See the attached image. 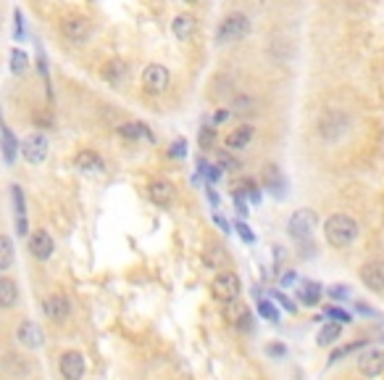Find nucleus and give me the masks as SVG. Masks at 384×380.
Masks as SVG:
<instances>
[{"label":"nucleus","mask_w":384,"mask_h":380,"mask_svg":"<svg viewBox=\"0 0 384 380\" xmlns=\"http://www.w3.org/2000/svg\"><path fill=\"white\" fill-rule=\"evenodd\" d=\"M324 235L332 248H348L358 238V222L348 214H332L324 222Z\"/></svg>","instance_id":"nucleus-1"},{"label":"nucleus","mask_w":384,"mask_h":380,"mask_svg":"<svg viewBox=\"0 0 384 380\" xmlns=\"http://www.w3.org/2000/svg\"><path fill=\"white\" fill-rule=\"evenodd\" d=\"M251 32V19L245 16L242 11H232L221 19L216 29V43L218 45H229V43H237Z\"/></svg>","instance_id":"nucleus-2"},{"label":"nucleus","mask_w":384,"mask_h":380,"mask_svg":"<svg viewBox=\"0 0 384 380\" xmlns=\"http://www.w3.org/2000/svg\"><path fill=\"white\" fill-rule=\"evenodd\" d=\"M242 291V283H240V277L229 272V270H224V272H218L214 277V283H211V294L216 298L218 304H232L237 301V296Z\"/></svg>","instance_id":"nucleus-3"},{"label":"nucleus","mask_w":384,"mask_h":380,"mask_svg":"<svg viewBox=\"0 0 384 380\" xmlns=\"http://www.w3.org/2000/svg\"><path fill=\"white\" fill-rule=\"evenodd\" d=\"M316 225H318L316 211H311V209H300V211H295V214L290 217V222H287V233H290V238H292V241L305 243L311 235H313Z\"/></svg>","instance_id":"nucleus-4"},{"label":"nucleus","mask_w":384,"mask_h":380,"mask_svg":"<svg viewBox=\"0 0 384 380\" xmlns=\"http://www.w3.org/2000/svg\"><path fill=\"white\" fill-rule=\"evenodd\" d=\"M61 35L66 37L71 45H84L92 35V24L84 16H68L61 21Z\"/></svg>","instance_id":"nucleus-5"},{"label":"nucleus","mask_w":384,"mask_h":380,"mask_svg":"<svg viewBox=\"0 0 384 380\" xmlns=\"http://www.w3.org/2000/svg\"><path fill=\"white\" fill-rule=\"evenodd\" d=\"M168 85H171V74H168L166 67L161 64H151L148 69L142 71V90L151 93V95H161L166 93Z\"/></svg>","instance_id":"nucleus-6"},{"label":"nucleus","mask_w":384,"mask_h":380,"mask_svg":"<svg viewBox=\"0 0 384 380\" xmlns=\"http://www.w3.org/2000/svg\"><path fill=\"white\" fill-rule=\"evenodd\" d=\"M51 154V143L42 132H32L29 138L21 140V156L29 161V164H42Z\"/></svg>","instance_id":"nucleus-7"},{"label":"nucleus","mask_w":384,"mask_h":380,"mask_svg":"<svg viewBox=\"0 0 384 380\" xmlns=\"http://www.w3.org/2000/svg\"><path fill=\"white\" fill-rule=\"evenodd\" d=\"M58 372L64 380H82L87 372V362L79 351H64L58 357Z\"/></svg>","instance_id":"nucleus-8"},{"label":"nucleus","mask_w":384,"mask_h":380,"mask_svg":"<svg viewBox=\"0 0 384 380\" xmlns=\"http://www.w3.org/2000/svg\"><path fill=\"white\" fill-rule=\"evenodd\" d=\"M348 124H350V119L342 111H329L327 117H321V121H318V135L324 140H337L348 130Z\"/></svg>","instance_id":"nucleus-9"},{"label":"nucleus","mask_w":384,"mask_h":380,"mask_svg":"<svg viewBox=\"0 0 384 380\" xmlns=\"http://www.w3.org/2000/svg\"><path fill=\"white\" fill-rule=\"evenodd\" d=\"M361 283L366 285L371 294L384 291V259H371L361 267Z\"/></svg>","instance_id":"nucleus-10"},{"label":"nucleus","mask_w":384,"mask_h":380,"mask_svg":"<svg viewBox=\"0 0 384 380\" xmlns=\"http://www.w3.org/2000/svg\"><path fill=\"white\" fill-rule=\"evenodd\" d=\"M42 311H45V317L51 322H64L68 317V311H71V304H68V298L64 294H53L42 301Z\"/></svg>","instance_id":"nucleus-11"},{"label":"nucleus","mask_w":384,"mask_h":380,"mask_svg":"<svg viewBox=\"0 0 384 380\" xmlns=\"http://www.w3.org/2000/svg\"><path fill=\"white\" fill-rule=\"evenodd\" d=\"M53 248H55V243H53L51 233H45V230H37L29 235V254H32L37 261H48L53 257Z\"/></svg>","instance_id":"nucleus-12"},{"label":"nucleus","mask_w":384,"mask_h":380,"mask_svg":"<svg viewBox=\"0 0 384 380\" xmlns=\"http://www.w3.org/2000/svg\"><path fill=\"white\" fill-rule=\"evenodd\" d=\"M16 341L27 348H40L42 346V330L37 328L32 320H24L16 328Z\"/></svg>","instance_id":"nucleus-13"},{"label":"nucleus","mask_w":384,"mask_h":380,"mask_svg":"<svg viewBox=\"0 0 384 380\" xmlns=\"http://www.w3.org/2000/svg\"><path fill=\"white\" fill-rule=\"evenodd\" d=\"M253 135H255V127L253 124H240L237 130H232L227 140H224V145L229 148V151H245L248 145H251Z\"/></svg>","instance_id":"nucleus-14"},{"label":"nucleus","mask_w":384,"mask_h":380,"mask_svg":"<svg viewBox=\"0 0 384 380\" xmlns=\"http://www.w3.org/2000/svg\"><path fill=\"white\" fill-rule=\"evenodd\" d=\"M148 198L155 206H168L174 201V185L168 180H153L148 185Z\"/></svg>","instance_id":"nucleus-15"},{"label":"nucleus","mask_w":384,"mask_h":380,"mask_svg":"<svg viewBox=\"0 0 384 380\" xmlns=\"http://www.w3.org/2000/svg\"><path fill=\"white\" fill-rule=\"evenodd\" d=\"M358 370L366 378H379L384 375V351H368L358 359Z\"/></svg>","instance_id":"nucleus-16"},{"label":"nucleus","mask_w":384,"mask_h":380,"mask_svg":"<svg viewBox=\"0 0 384 380\" xmlns=\"http://www.w3.org/2000/svg\"><path fill=\"white\" fill-rule=\"evenodd\" d=\"M127 77H129V69H127L124 61H108V64L103 67V80H105L108 85L121 87L127 82Z\"/></svg>","instance_id":"nucleus-17"},{"label":"nucleus","mask_w":384,"mask_h":380,"mask_svg":"<svg viewBox=\"0 0 384 380\" xmlns=\"http://www.w3.org/2000/svg\"><path fill=\"white\" fill-rule=\"evenodd\" d=\"M171 29H174V35L179 37V40H190V37H195V32H198V19L190 16V14H182V16L174 19Z\"/></svg>","instance_id":"nucleus-18"},{"label":"nucleus","mask_w":384,"mask_h":380,"mask_svg":"<svg viewBox=\"0 0 384 380\" xmlns=\"http://www.w3.org/2000/svg\"><path fill=\"white\" fill-rule=\"evenodd\" d=\"M74 164H77L79 172H103V169H105L103 158L95 154V151H82V154H77Z\"/></svg>","instance_id":"nucleus-19"},{"label":"nucleus","mask_w":384,"mask_h":380,"mask_svg":"<svg viewBox=\"0 0 384 380\" xmlns=\"http://www.w3.org/2000/svg\"><path fill=\"white\" fill-rule=\"evenodd\" d=\"M18 301V285L11 280V277H0V307L3 309H11Z\"/></svg>","instance_id":"nucleus-20"},{"label":"nucleus","mask_w":384,"mask_h":380,"mask_svg":"<svg viewBox=\"0 0 384 380\" xmlns=\"http://www.w3.org/2000/svg\"><path fill=\"white\" fill-rule=\"evenodd\" d=\"M227 317H229V322H232V325H237V328L251 330V311L245 309L242 304H237V301L227 304Z\"/></svg>","instance_id":"nucleus-21"},{"label":"nucleus","mask_w":384,"mask_h":380,"mask_svg":"<svg viewBox=\"0 0 384 380\" xmlns=\"http://www.w3.org/2000/svg\"><path fill=\"white\" fill-rule=\"evenodd\" d=\"M118 135H121V138H129V140L151 138V130H148V124H142V121H127V124L118 127Z\"/></svg>","instance_id":"nucleus-22"},{"label":"nucleus","mask_w":384,"mask_h":380,"mask_svg":"<svg viewBox=\"0 0 384 380\" xmlns=\"http://www.w3.org/2000/svg\"><path fill=\"white\" fill-rule=\"evenodd\" d=\"M205 264L214 267V270H221V267L229 264V257H227V251H224L221 246H211V248L205 251ZM221 272H224V270H221Z\"/></svg>","instance_id":"nucleus-23"},{"label":"nucleus","mask_w":384,"mask_h":380,"mask_svg":"<svg viewBox=\"0 0 384 380\" xmlns=\"http://www.w3.org/2000/svg\"><path fill=\"white\" fill-rule=\"evenodd\" d=\"M340 335H342V325L340 322H329V325H324L321 333H318V346H332L340 341Z\"/></svg>","instance_id":"nucleus-24"},{"label":"nucleus","mask_w":384,"mask_h":380,"mask_svg":"<svg viewBox=\"0 0 384 380\" xmlns=\"http://www.w3.org/2000/svg\"><path fill=\"white\" fill-rule=\"evenodd\" d=\"M14 264V243L8 235L0 238V272H8Z\"/></svg>","instance_id":"nucleus-25"},{"label":"nucleus","mask_w":384,"mask_h":380,"mask_svg":"<svg viewBox=\"0 0 384 380\" xmlns=\"http://www.w3.org/2000/svg\"><path fill=\"white\" fill-rule=\"evenodd\" d=\"M16 151H21V143H16L14 132H11V127H3V156H5L8 164L14 161Z\"/></svg>","instance_id":"nucleus-26"},{"label":"nucleus","mask_w":384,"mask_h":380,"mask_svg":"<svg viewBox=\"0 0 384 380\" xmlns=\"http://www.w3.org/2000/svg\"><path fill=\"white\" fill-rule=\"evenodd\" d=\"M253 98L251 95H237L232 101V106H229V111H232L234 117H248V114H253Z\"/></svg>","instance_id":"nucleus-27"},{"label":"nucleus","mask_w":384,"mask_h":380,"mask_svg":"<svg viewBox=\"0 0 384 380\" xmlns=\"http://www.w3.org/2000/svg\"><path fill=\"white\" fill-rule=\"evenodd\" d=\"M298 296H300L303 304L313 307V304H318V298H321V285H316V283H305V285H303V291Z\"/></svg>","instance_id":"nucleus-28"},{"label":"nucleus","mask_w":384,"mask_h":380,"mask_svg":"<svg viewBox=\"0 0 384 380\" xmlns=\"http://www.w3.org/2000/svg\"><path fill=\"white\" fill-rule=\"evenodd\" d=\"M27 69H29V56L24 51H18V48H14L11 51V71L14 74H24Z\"/></svg>","instance_id":"nucleus-29"},{"label":"nucleus","mask_w":384,"mask_h":380,"mask_svg":"<svg viewBox=\"0 0 384 380\" xmlns=\"http://www.w3.org/2000/svg\"><path fill=\"white\" fill-rule=\"evenodd\" d=\"M264 182H266V188H277V190H282L284 188V180H282V174H279V169L277 167H266V172H264Z\"/></svg>","instance_id":"nucleus-30"},{"label":"nucleus","mask_w":384,"mask_h":380,"mask_svg":"<svg viewBox=\"0 0 384 380\" xmlns=\"http://www.w3.org/2000/svg\"><path fill=\"white\" fill-rule=\"evenodd\" d=\"M214 140H216V130H214V127H203L201 130V148L208 151V148L214 145Z\"/></svg>","instance_id":"nucleus-31"},{"label":"nucleus","mask_w":384,"mask_h":380,"mask_svg":"<svg viewBox=\"0 0 384 380\" xmlns=\"http://www.w3.org/2000/svg\"><path fill=\"white\" fill-rule=\"evenodd\" d=\"M218 164H221L224 169H229V172L240 169V161H237L234 156H229V154H221V156H218Z\"/></svg>","instance_id":"nucleus-32"},{"label":"nucleus","mask_w":384,"mask_h":380,"mask_svg":"<svg viewBox=\"0 0 384 380\" xmlns=\"http://www.w3.org/2000/svg\"><path fill=\"white\" fill-rule=\"evenodd\" d=\"M258 311H261L266 320H279V311H277V307H271L268 301H261V304H258Z\"/></svg>","instance_id":"nucleus-33"},{"label":"nucleus","mask_w":384,"mask_h":380,"mask_svg":"<svg viewBox=\"0 0 384 380\" xmlns=\"http://www.w3.org/2000/svg\"><path fill=\"white\" fill-rule=\"evenodd\" d=\"M237 188H242V193H248L253 201L258 198V188H255V182H253V180H242V182H240Z\"/></svg>","instance_id":"nucleus-34"},{"label":"nucleus","mask_w":384,"mask_h":380,"mask_svg":"<svg viewBox=\"0 0 384 380\" xmlns=\"http://www.w3.org/2000/svg\"><path fill=\"white\" fill-rule=\"evenodd\" d=\"M363 344H350V346H345V348H340V351H334L332 354V362H337V359H342L345 354H350V351H355V348H361Z\"/></svg>","instance_id":"nucleus-35"},{"label":"nucleus","mask_w":384,"mask_h":380,"mask_svg":"<svg viewBox=\"0 0 384 380\" xmlns=\"http://www.w3.org/2000/svg\"><path fill=\"white\" fill-rule=\"evenodd\" d=\"M327 314H329V317H334V322H337V320H340V322H350V317H348V314H345L342 309H329Z\"/></svg>","instance_id":"nucleus-36"},{"label":"nucleus","mask_w":384,"mask_h":380,"mask_svg":"<svg viewBox=\"0 0 384 380\" xmlns=\"http://www.w3.org/2000/svg\"><path fill=\"white\" fill-rule=\"evenodd\" d=\"M274 296H277V298L282 301V307H284V309L295 311V304H292V301H290V298H287V296H284V294H274Z\"/></svg>","instance_id":"nucleus-37"},{"label":"nucleus","mask_w":384,"mask_h":380,"mask_svg":"<svg viewBox=\"0 0 384 380\" xmlns=\"http://www.w3.org/2000/svg\"><path fill=\"white\" fill-rule=\"evenodd\" d=\"M237 230H240V235H242L245 241H255V238H253V233H251V230H248L245 225H237Z\"/></svg>","instance_id":"nucleus-38"},{"label":"nucleus","mask_w":384,"mask_h":380,"mask_svg":"<svg viewBox=\"0 0 384 380\" xmlns=\"http://www.w3.org/2000/svg\"><path fill=\"white\" fill-rule=\"evenodd\" d=\"M295 277H298V275H295V272H287V275H284V280H282V283H284V285H290V283H292V280H295Z\"/></svg>","instance_id":"nucleus-39"},{"label":"nucleus","mask_w":384,"mask_h":380,"mask_svg":"<svg viewBox=\"0 0 384 380\" xmlns=\"http://www.w3.org/2000/svg\"><path fill=\"white\" fill-rule=\"evenodd\" d=\"M184 3H198V0H184Z\"/></svg>","instance_id":"nucleus-40"}]
</instances>
